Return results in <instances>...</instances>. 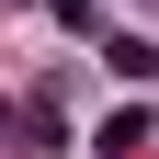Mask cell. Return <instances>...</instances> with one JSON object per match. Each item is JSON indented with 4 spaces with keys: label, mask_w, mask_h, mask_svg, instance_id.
Returning <instances> with one entry per match:
<instances>
[{
    "label": "cell",
    "mask_w": 159,
    "mask_h": 159,
    "mask_svg": "<svg viewBox=\"0 0 159 159\" xmlns=\"http://www.w3.org/2000/svg\"><path fill=\"white\" fill-rule=\"evenodd\" d=\"M102 57H114V80H159V46H148V34H114Z\"/></svg>",
    "instance_id": "1"
},
{
    "label": "cell",
    "mask_w": 159,
    "mask_h": 159,
    "mask_svg": "<svg viewBox=\"0 0 159 159\" xmlns=\"http://www.w3.org/2000/svg\"><path fill=\"white\" fill-rule=\"evenodd\" d=\"M0 136H11V102H0Z\"/></svg>",
    "instance_id": "2"
}]
</instances>
